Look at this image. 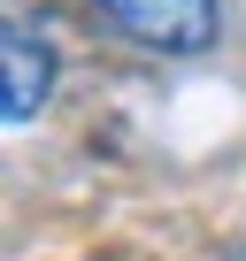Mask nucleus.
<instances>
[{
    "mask_svg": "<svg viewBox=\"0 0 246 261\" xmlns=\"http://www.w3.org/2000/svg\"><path fill=\"white\" fill-rule=\"evenodd\" d=\"M100 16L146 54H208L223 31L215 0H100Z\"/></svg>",
    "mask_w": 246,
    "mask_h": 261,
    "instance_id": "nucleus-1",
    "label": "nucleus"
},
{
    "mask_svg": "<svg viewBox=\"0 0 246 261\" xmlns=\"http://www.w3.org/2000/svg\"><path fill=\"white\" fill-rule=\"evenodd\" d=\"M46 92H54V54L23 16H8V31H0V115L31 123L46 108Z\"/></svg>",
    "mask_w": 246,
    "mask_h": 261,
    "instance_id": "nucleus-2",
    "label": "nucleus"
},
{
    "mask_svg": "<svg viewBox=\"0 0 246 261\" xmlns=\"http://www.w3.org/2000/svg\"><path fill=\"white\" fill-rule=\"evenodd\" d=\"M231 261H246V253H231Z\"/></svg>",
    "mask_w": 246,
    "mask_h": 261,
    "instance_id": "nucleus-3",
    "label": "nucleus"
}]
</instances>
